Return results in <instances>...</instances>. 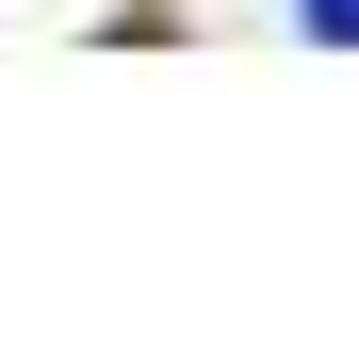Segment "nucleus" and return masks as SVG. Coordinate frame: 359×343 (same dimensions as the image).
<instances>
[{
  "instance_id": "obj_1",
  "label": "nucleus",
  "mask_w": 359,
  "mask_h": 343,
  "mask_svg": "<svg viewBox=\"0 0 359 343\" xmlns=\"http://www.w3.org/2000/svg\"><path fill=\"white\" fill-rule=\"evenodd\" d=\"M294 33H311V49H343V33H359V0H294Z\"/></svg>"
}]
</instances>
